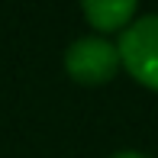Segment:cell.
<instances>
[{
  "instance_id": "cell-1",
  "label": "cell",
  "mask_w": 158,
  "mask_h": 158,
  "mask_svg": "<svg viewBox=\"0 0 158 158\" xmlns=\"http://www.w3.org/2000/svg\"><path fill=\"white\" fill-rule=\"evenodd\" d=\"M119 64L148 90H158V13L135 16L119 32Z\"/></svg>"
},
{
  "instance_id": "cell-2",
  "label": "cell",
  "mask_w": 158,
  "mask_h": 158,
  "mask_svg": "<svg viewBox=\"0 0 158 158\" xmlns=\"http://www.w3.org/2000/svg\"><path fill=\"white\" fill-rule=\"evenodd\" d=\"M119 68L123 64H119L116 45L100 39V35L74 39L64 52V71L77 84H106L110 77H116Z\"/></svg>"
},
{
  "instance_id": "cell-3",
  "label": "cell",
  "mask_w": 158,
  "mask_h": 158,
  "mask_svg": "<svg viewBox=\"0 0 158 158\" xmlns=\"http://www.w3.org/2000/svg\"><path fill=\"white\" fill-rule=\"evenodd\" d=\"M81 13L97 32H123L135 19L139 6L135 0H87L81 3Z\"/></svg>"
},
{
  "instance_id": "cell-4",
  "label": "cell",
  "mask_w": 158,
  "mask_h": 158,
  "mask_svg": "<svg viewBox=\"0 0 158 158\" xmlns=\"http://www.w3.org/2000/svg\"><path fill=\"white\" fill-rule=\"evenodd\" d=\"M113 158H148V155H142V152H116Z\"/></svg>"
}]
</instances>
